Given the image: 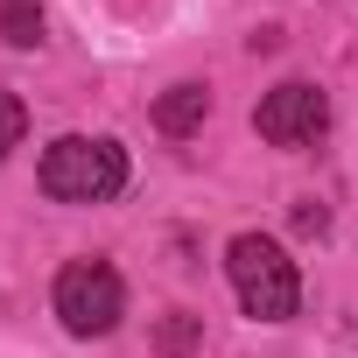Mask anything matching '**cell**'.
<instances>
[{"label": "cell", "instance_id": "2", "mask_svg": "<svg viewBox=\"0 0 358 358\" xmlns=\"http://www.w3.org/2000/svg\"><path fill=\"white\" fill-rule=\"evenodd\" d=\"M225 274H232L246 316H260V323H281V316H295V302H302L295 260H288L274 239H260V232H239V239L225 246Z\"/></svg>", "mask_w": 358, "mask_h": 358}, {"label": "cell", "instance_id": "6", "mask_svg": "<svg viewBox=\"0 0 358 358\" xmlns=\"http://www.w3.org/2000/svg\"><path fill=\"white\" fill-rule=\"evenodd\" d=\"M0 36H8L15 50H36L43 43V8L36 0H0Z\"/></svg>", "mask_w": 358, "mask_h": 358}, {"label": "cell", "instance_id": "1", "mask_svg": "<svg viewBox=\"0 0 358 358\" xmlns=\"http://www.w3.org/2000/svg\"><path fill=\"white\" fill-rule=\"evenodd\" d=\"M120 183H127L120 141L64 134V141H50V155H43V190H50L57 204H106V197H120Z\"/></svg>", "mask_w": 358, "mask_h": 358}, {"label": "cell", "instance_id": "7", "mask_svg": "<svg viewBox=\"0 0 358 358\" xmlns=\"http://www.w3.org/2000/svg\"><path fill=\"white\" fill-rule=\"evenodd\" d=\"M197 337H204V316L176 309V316L155 330V351H162V358H190V351H197Z\"/></svg>", "mask_w": 358, "mask_h": 358}, {"label": "cell", "instance_id": "8", "mask_svg": "<svg viewBox=\"0 0 358 358\" xmlns=\"http://www.w3.org/2000/svg\"><path fill=\"white\" fill-rule=\"evenodd\" d=\"M22 127H29V106H22L15 92H0V162L22 148Z\"/></svg>", "mask_w": 358, "mask_h": 358}, {"label": "cell", "instance_id": "3", "mask_svg": "<svg viewBox=\"0 0 358 358\" xmlns=\"http://www.w3.org/2000/svg\"><path fill=\"white\" fill-rule=\"evenodd\" d=\"M120 309H127V288L106 260H71L57 274V316L71 337H106L120 323Z\"/></svg>", "mask_w": 358, "mask_h": 358}, {"label": "cell", "instance_id": "4", "mask_svg": "<svg viewBox=\"0 0 358 358\" xmlns=\"http://www.w3.org/2000/svg\"><path fill=\"white\" fill-rule=\"evenodd\" d=\"M253 127H260V141H274V148H309V141L330 127V99H323L316 85L288 78V85H274V92L260 99Z\"/></svg>", "mask_w": 358, "mask_h": 358}, {"label": "cell", "instance_id": "5", "mask_svg": "<svg viewBox=\"0 0 358 358\" xmlns=\"http://www.w3.org/2000/svg\"><path fill=\"white\" fill-rule=\"evenodd\" d=\"M204 113H211V92H204V85H169V92L155 99V127H162L169 141L197 134V127H204Z\"/></svg>", "mask_w": 358, "mask_h": 358}]
</instances>
